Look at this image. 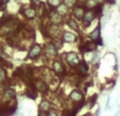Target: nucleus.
<instances>
[{
	"label": "nucleus",
	"instance_id": "4",
	"mask_svg": "<svg viewBox=\"0 0 120 116\" xmlns=\"http://www.w3.org/2000/svg\"><path fill=\"white\" fill-rule=\"evenodd\" d=\"M40 53H41V46H40L39 44H35V46L30 50L29 58H31V59H35V57H37Z\"/></svg>",
	"mask_w": 120,
	"mask_h": 116
},
{
	"label": "nucleus",
	"instance_id": "24",
	"mask_svg": "<svg viewBox=\"0 0 120 116\" xmlns=\"http://www.w3.org/2000/svg\"><path fill=\"white\" fill-rule=\"evenodd\" d=\"M97 98V95H93V97L91 98V106H94V104H95V99Z\"/></svg>",
	"mask_w": 120,
	"mask_h": 116
},
{
	"label": "nucleus",
	"instance_id": "23",
	"mask_svg": "<svg viewBox=\"0 0 120 116\" xmlns=\"http://www.w3.org/2000/svg\"><path fill=\"white\" fill-rule=\"evenodd\" d=\"M48 1L51 6H58L60 2H61V0H48Z\"/></svg>",
	"mask_w": 120,
	"mask_h": 116
},
{
	"label": "nucleus",
	"instance_id": "19",
	"mask_svg": "<svg viewBox=\"0 0 120 116\" xmlns=\"http://www.w3.org/2000/svg\"><path fill=\"white\" fill-rule=\"evenodd\" d=\"M68 27H72L73 30H75V31H78V25H77V23L75 22V20H73V19H68Z\"/></svg>",
	"mask_w": 120,
	"mask_h": 116
},
{
	"label": "nucleus",
	"instance_id": "12",
	"mask_svg": "<svg viewBox=\"0 0 120 116\" xmlns=\"http://www.w3.org/2000/svg\"><path fill=\"white\" fill-rule=\"evenodd\" d=\"M74 16L76 17L77 19H82L83 16H84V8L82 6H77L74 10Z\"/></svg>",
	"mask_w": 120,
	"mask_h": 116
},
{
	"label": "nucleus",
	"instance_id": "2",
	"mask_svg": "<svg viewBox=\"0 0 120 116\" xmlns=\"http://www.w3.org/2000/svg\"><path fill=\"white\" fill-rule=\"evenodd\" d=\"M66 60H68V63H70L71 66H77V64L80 62V60H79V58H78V55H77L76 53H74V52L68 53V55H66Z\"/></svg>",
	"mask_w": 120,
	"mask_h": 116
},
{
	"label": "nucleus",
	"instance_id": "15",
	"mask_svg": "<svg viewBox=\"0 0 120 116\" xmlns=\"http://www.w3.org/2000/svg\"><path fill=\"white\" fill-rule=\"evenodd\" d=\"M57 13H59L61 16L68 14V6L65 4H59L58 8H57Z\"/></svg>",
	"mask_w": 120,
	"mask_h": 116
},
{
	"label": "nucleus",
	"instance_id": "9",
	"mask_svg": "<svg viewBox=\"0 0 120 116\" xmlns=\"http://www.w3.org/2000/svg\"><path fill=\"white\" fill-rule=\"evenodd\" d=\"M50 19L51 21H52L53 23H55V24H58L62 21V18H61V15L59 14V13L57 12H52L50 14Z\"/></svg>",
	"mask_w": 120,
	"mask_h": 116
},
{
	"label": "nucleus",
	"instance_id": "13",
	"mask_svg": "<svg viewBox=\"0 0 120 116\" xmlns=\"http://www.w3.org/2000/svg\"><path fill=\"white\" fill-rule=\"evenodd\" d=\"M4 97H5L6 99H15V97H16V92L13 89H11V88L5 89L4 90Z\"/></svg>",
	"mask_w": 120,
	"mask_h": 116
},
{
	"label": "nucleus",
	"instance_id": "7",
	"mask_svg": "<svg viewBox=\"0 0 120 116\" xmlns=\"http://www.w3.org/2000/svg\"><path fill=\"white\" fill-rule=\"evenodd\" d=\"M45 52L46 54L51 55V56H55L57 55V46L54 43H49L45 46Z\"/></svg>",
	"mask_w": 120,
	"mask_h": 116
},
{
	"label": "nucleus",
	"instance_id": "8",
	"mask_svg": "<svg viewBox=\"0 0 120 116\" xmlns=\"http://www.w3.org/2000/svg\"><path fill=\"white\" fill-rule=\"evenodd\" d=\"M63 40L65 42H75L77 40V36L74 33H70V32H64L63 34Z\"/></svg>",
	"mask_w": 120,
	"mask_h": 116
},
{
	"label": "nucleus",
	"instance_id": "5",
	"mask_svg": "<svg viewBox=\"0 0 120 116\" xmlns=\"http://www.w3.org/2000/svg\"><path fill=\"white\" fill-rule=\"evenodd\" d=\"M70 98L73 100L74 102H80L81 100H83V95L80 91L78 90H75L72 93L70 94Z\"/></svg>",
	"mask_w": 120,
	"mask_h": 116
},
{
	"label": "nucleus",
	"instance_id": "21",
	"mask_svg": "<svg viewBox=\"0 0 120 116\" xmlns=\"http://www.w3.org/2000/svg\"><path fill=\"white\" fill-rule=\"evenodd\" d=\"M97 4L98 3L95 1V0H87L85 5H86V8H95Z\"/></svg>",
	"mask_w": 120,
	"mask_h": 116
},
{
	"label": "nucleus",
	"instance_id": "3",
	"mask_svg": "<svg viewBox=\"0 0 120 116\" xmlns=\"http://www.w3.org/2000/svg\"><path fill=\"white\" fill-rule=\"evenodd\" d=\"M95 17H96V13L93 12V11H89V12L84 13V16H83L82 19H84V25L85 27L90 25V23L95 19Z\"/></svg>",
	"mask_w": 120,
	"mask_h": 116
},
{
	"label": "nucleus",
	"instance_id": "17",
	"mask_svg": "<svg viewBox=\"0 0 120 116\" xmlns=\"http://www.w3.org/2000/svg\"><path fill=\"white\" fill-rule=\"evenodd\" d=\"M12 19H13V17L11 16V15H4V16H2L1 19H0V27L6 24V23H8V21H11Z\"/></svg>",
	"mask_w": 120,
	"mask_h": 116
},
{
	"label": "nucleus",
	"instance_id": "18",
	"mask_svg": "<svg viewBox=\"0 0 120 116\" xmlns=\"http://www.w3.org/2000/svg\"><path fill=\"white\" fill-rule=\"evenodd\" d=\"M99 34H100V27H98L97 29H95L91 34H90V38L93 40H97V38H99Z\"/></svg>",
	"mask_w": 120,
	"mask_h": 116
},
{
	"label": "nucleus",
	"instance_id": "20",
	"mask_svg": "<svg viewBox=\"0 0 120 116\" xmlns=\"http://www.w3.org/2000/svg\"><path fill=\"white\" fill-rule=\"evenodd\" d=\"M6 78V72L5 70H4L3 68H1V66H0V82H3L4 80H5Z\"/></svg>",
	"mask_w": 120,
	"mask_h": 116
},
{
	"label": "nucleus",
	"instance_id": "16",
	"mask_svg": "<svg viewBox=\"0 0 120 116\" xmlns=\"http://www.w3.org/2000/svg\"><path fill=\"white\" fill-rule=\"evenodd\" d=\"M39 109H40V111H49L50 110V102L48 101V100H42V102L40 104V106H39Z\"/></svg>",
	"mask_w": 120,
	"mask_h": 116
},
{
	"label": "nucleus",
	"instance_id": "14",
	"mask_svg": "<svg viewBox=\"0 0 120 116\" xmlns=\"http://www.w3.org/2000/svg\"><path fill=\"white\" fill-rule=\"evenodd\" d=\"M26 96L32 98V99H35V98L37 97V91H36V89L32 85H31V89L26 91Z\"/></svg>",
	"mask_w": 120,
	"mask_h": 116
},
{
	"label": "nucleus",
	"instance_id": "11",
	"mask_svg": "<svg viewBox=\"0 0 120 116\" xmlns=\"http://www.w3.org/2000/svg\"><path fill=\"white\" fill-rule=\"evenodd\" d=\"M77 66H78V74L81 75V76H85V74L87 73V70H89V68H87V66L84 63V62H79L78 64H77Z\"/></svg>",
	"mask_w": 120,
	"mask_h": 116
},
{
	"label": "nucleus",
	"instance_id": "26",
	"mask_svg": "<svg viewBox=\"0 0 120 116\" xmlns=\"http://www.w3.org/2000/svg\"><path fill=\"white\" fill-rule=\"evenodd\" d=\"M32 1H34V0H32Z\"/></svg>",
	"mask_w": 120,
	"mask_h": 116
},
{
	"label": "nucleus",
	"instance_id": "10",
	"mask_svg": "<svg viewBox=\"0 0 120 116\" xmlns=\"http://www.w3.org/2000/svg\"><path fill=\"white\" fill-rule=\"evenodd\" d=\"M53 70L57 74H62L64 72V66H62V63L60 61H55L53 63Z\"/></svg>",
	"mask_w": 120,
	"mask_h": 116
},
{
	"label": "nucleus",
	"instance_id": "1",
	"mask_svg": "<svg viewBox=\"0 0 120 116\" xmlns=\"http://www.w3.org/2000/svg\"><path fill=\"white\" fill-rule=\"evenodd\" d=\"M32 85L36 89V91L42 92V93H45L48 91V85H46L44 81L42 80H35L34 82H31Z\"/></svg>",
	"mask_w": 120,
	"mask_h": 116
},
{
	"label": "nucleus",
	"instance_id": "6",
	"mask_svg": "<svg viewBox=\"0 0 120 116\" xmlns=\"http://www.w3.org/2000/svg\"><path fill=\"white\" fill-rule=\"evenodd\" d=\"M20 12L29 19H33L36 17V10L33 8H26L24 10H20Z\"/></svg>",
	"mask_w": 120,
	"mask_h": 116
},
{
	"label": "nucleus",
	"instance_id": "22",
	"mask_svg": "<svg viewBox=\"0 0 120 116\" xmlns=\"http://www.w3.org/2000/svg\"><path fill=\"white\" fill-rule=\"evenodd\" d=\"M77 3V0H64V4L68 8H73Z\"/></svg>",
	"mask_w": 120,
	"mask_h": 116
},
{
	"label": "nucleus",
	"instance_id": "25",
	"mask_svg": "<svg viewBox=\"0 0 120 116\" xmlns=\"http://www.w3.org/2000/svg\"><path fill=\"white\" fill-rule=\"evenodd\" d=\"M46 114H49V115H57V113H56V111H50V112H48Z\"/></svg>",
	"mask_w": 120,
	"mask_h": 116
}]
</instances>
